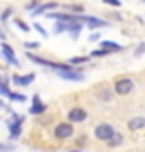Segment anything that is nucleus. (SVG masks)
I'll list each match as a JSON object with an SVG mask.
<instances>
[{
	"label": "nucleus",
	"instance_id": "5701e85b",
	"mask_svg": "<svg viewBox=\"0 0 145 152\" xmlns=\"http://www.w3.org/2000/svg\"><path fill=\"white\" fill-rule=\"evenodd\" d=\"M143 50H145V44H140V48L136 50V55H141V53H143Z\"/></svg>",
	"mask_w": 145,
	"mask_h": 152
},
{
	"label": "nucleus",
	"instance_id": "0eeeda50",
	"mask_svg": "<svg viewBox=\"0 0 145 152\" xmlns=\"http://www.w3.org/2000/svg\"><path fill=\"white\" fill-rule=\"evenodd\" d=\"M40 112H44V104L40 103L39 95H35L33 97V106L29 108V114H40Z\"/></svg>",
	"mask_w": 145,
	"mask_h": 152
},
{
	"label": "nucleus",
	"instance_id": "393cba45",
	"mask_svg": "<svg viewBox=\"0 0 145 152\" xmlns=\"http://www.w3.org/2000/svg\"><path fill=\"white\" fill-rule=\"evenodd\" d=\"M96 40H99V35H92L90 37V42H96Z\"/></svg>",
	"mask_w": 145,
	"mask_h": 152
},
{
	"label": "nucleus",
	"instance_id": "1a4fd4ad",
	"mask_svg": "<svg viewBox=\"0 0 145 152\" xmlns=\"http://www.w3.org/2000/svg\"><path fill=\"white\" fill-rule=\"evenodd\" d=\"M145 126V119L143 117H134V119H130L129 121V128L130 130H140Z\"/></svg>",
	"mask_w": 145,
	"mask_h": 152
},
{
	"label": "nucleus",
	"instance_id": "f8f14e48",
	"mask_svg": "<svg viewBox=\"0 0 145 152\" xmlns=\"http://www.w3.org/2000/svg\"><path fill=\"white\" fill-rule=\"evenodd\" d=\"M81 24L79 22H74V24H68V31H70V33H72V37H77V35H79V31H81Z\"/></svg>",
	"mask_w": 145,
	"mask_h": 152
},
{
	"label": "nucleus",
	"instance_id": "423d86ee",
	"mask_svg": "<svg viewBox=\"0 0 145 152\" xmlns=\"http://www.w3.org/2000/svg\"><path fill=\"white\" fill-rule=\"evenodd\" d=\"M83 20H86V24L88 28H101V26H108L105 20H99V18H92V17H83Z\"/></svg>",
	"mask_w": 145,
	"mask_h": 152
},
{
	"label": "nucleus",
	"instance_id": "f257e3e1",
	"mask_svg": "<svg viewBox=\"0 0 145 152\" xmlns=\"http://www.w3.org/2000/svg\"><path fill=\"white\" fill-rule=\"evenodd\" d=\"M114 128L110 126V125H97L96 126V137L97 139H101V141H110L114 137Z\"/></svg>",
	"mask_w": 145,
	"mask_h": 152
},
{
	"label": "nucleus",
	"instance_id": "4be33fe9",
	"mask_svg": "<svg viewBox=\"0 0 145 152\" xmlns=\"http://www.w3.org/2000/svg\"><path fill=\"white\" fill-rule=\"evenodd\" d=\"M105 4H110V6H118V7H119V0H105Z\"/></svg>",
	"mask_w": 145,
	"mask_h": 152
},
{
	"label": "nucleus",
	"instance_id": "20e7f679",
	"mask_svg": "<svg viewBox=\"0 0 145 152\" xmlns=\"http://www.w3.org/2000/svg\"><path fill=\"white\" fill-rule=\"evenodd\" d=\"M68 119L72 123H81V121L86 119V112L83 108H74V110H70V114H68Z\"/></svg>",
	"mask_w": 145,
	"mask_h": 152
},
{
	"label": "nucleus",
	"instance_id": "39448f33",
	"mask_svg": "<svg viewBox=\"0 0 145 152\" xmlns=\"http://www.w3.org/2000/svg\"><path fill=\"white\" fill-rule=\"evenodd\" d=\"M2 51H4V57H6L7 62H11V64H15V66H18V61L13 57V50H11L7 44H2Z\"/></svg>",
	"mask_w": 145,
	"mask_h": 152
},
{
	"label": "nucleus",
	"instance_id": "9b49d317",
	"mask_svg": "<svg viewBox=\"0 0 145 152\" xmlns=\"http://www.w3.org/2000/svg\"><path fill=\"white\" fill-rule=\"evenodd\" d=\"M59 75H61L63 79H70V81H83V75L81 73H75V72H70V70L68 72H61Z\"/></svg>",
	"mask_w": 145,
	"mask_h": 152
},
{
	"label": "nucleus",
	"instance_id": "4468645a",
	"mask_svg": "<svg viewBox=\"0 0 145 152\" xmlns=\"http://www.w3.org/2000/svg\"><path fill=\"white\" fill-rule=\"evenodd\" d=\"M121 141H123L121 134H114V137L108 141V145H110V147H118V145H121Z\"/></svg>",
	"mask_w": 145,
	"mask_h": 152
},
{
	"label": "nucleus",
	"instance_id": "aec40b11",
	"mask_svg": "<svg viewBox=\"0 0 145 152\" xmlns=\"http://www.w3.org/2000/svg\"><path fill=\"white\" fill-rule=\"evenodd\" d=\"M15 22H17V26H20V29H24V31H28V29H29V28H28L24 22H22V20H18V18L15 20Z\"/></svg>",
	"mask_w": 145,
	"mask_h": 152
},
{
	"label": "nucleus",
	"instance_id": "6ab92c4d",
	"mask_svg": "<svg viewBox=\"0 0 145 152\" xmlns=\"http://www.w3.org/2000/svg\"><path fill=\"white\" fill-rule=\"evenodd\" d=\"M85 61H88V57H75V59H72L70 62H72V64H81V62H85Z\"/></svg>",
	"mask_w": 145,
	"mask_h": 152
},
{
	"label": "nucleus",
	"instance_id": "b1692460",
	"mask_svg": "<svg viewBox=\"0 0 145 152\" xmlns=\"http://www.w3.org/2000/svg\"><path fill=\"white\" fill-rule=\"evenodd\" d=\"M9 13H11V9H6V11H4V15H2V20H6V18L9 17Z\"/></svg>",
	"mask_w": 145,
	"mask_h": 152
},
{
	"label": "nucleus",
	"instance_id": "7ed1b4c3",
	"mask_svg": "<svg viewBox=\"0 0 145 152\" xmlns=\"http://www.w3.org/2000/svg\"><path fill=\"white\" fill-rule=\"evenodd\" d=\"M72 134H74V128L68 123H61V125L55 126V137H59V139H66V137H70Z\"/></svg>",
	"mask_w": 145,
	"mask_h": 152
},
{
	"label": "nucleus",
	"instance_id": "412c9836",
	"mask_svg": "<svg viewBox=\"0 0 145 152\" xmlns=\"http://www.w3.org/2000/svg\"><path fill=\"white\" fill-rule=\"evenodd\" d=\"M35 29H37V31H39V33H40V35H42V37H48V33H46V31H44V29H42V28H40V26H39V24H35Z\"/></svg>",
	"mask_w": 145,
	"mask_h": 152
},
{
	"label": "nucleus",
	"instance_id": "a211bd4d",
	"mask_svg": "<svg viewBox=\"0 0 145 152\" xmlns=\"http://www.w3.org/2000/svg\"><path fill=\"white\" fill-rule=\"evenodd\" d=\"M9 97H11L13 101H26V97H24V95H20V94H11Z\"/></svg>",
	"mask_w": 145,
	"mask_h": 152
},
{
	"label": "nucleus",
	"instance_id": "f3484780",
	"mask_svg": "<svg viewBox=\"0 0 145 152\" xmlns=\"http://www.w3.org/2000/svg\"><path fill=\"white\" fill-rule=\"evenodd\" d=\"M64 29H68V24H64V22H59L57 26H55V31H57V33H63Z\"/></svg>",
	"mask_w": 145,
	"mask_h": 152
},
{
	"label": "nucleus",
	"instance_id": "9d476101",
	"mask_svg": "<svg viewBox=\"0 0 145 152\" xmlns=\"http://www.w3.org/2000/svg\"><path fill=\"white\" fill-rule=\"evenodd\" d=\"M101 50H107V51H121V46L116 44V42H110V40H101Z\"/></svg>",
	"mask_w": 145,
	"mask_h": 152
},
{
	"label": "nucleus",
	"instance_id": "f03ea898",
	"mask_svg": "<svg viewBox=\"0 0 145 152\" xmlns=\"http://www.w3.org/2000/svg\"><path fill=\"white\" fill-rule=\"evenodd\" d=\"M132 81L130 79H119L118 83H116V86H114V90H116V94L118 95H127L130 90H132Z\"/></svg>",
	"mask_w": 145,
	"mask_h": 152
},
{
	"label": "nucleus",
	"instance_id": "dca6fc26",
	"mask_svg": "<svg viewBox=\"0 0 145 152\" xmlns=\"http://www.w3.org/2000/svg\"><path fill=\"white\" fill-rule=\"evenodd\" d=\"M90 55H94V57H105V55H108V51L107 50H96V51H92Z\"/></svg>",
	"mask_w": 145,
	"mask_h": 152
},
{
	"label": "nucleus",
	"instance_id": "ddd939ff",
	"mask_svg": "<svg viewBox=\"0 0 145 152\" xmlns=\"http://www.w3.org/2000/svg\"><path fill=\"white\" fill-rule=\"evenodd\" d=\"M55 7H57V4H55V2H50V4H46V6L37 7V11H33V15H39V13H42V11H46V9H55Z\"/></svg>",
	"mask_w": 145,
	"mask_h": 152
},
{
	"label": "nucleus",
	"instance_id": "6e6552de",
	"mask_svg": "<svg viewBox=\"0 0 145 152\" xmlns=\"http://www.w3.org/2000/svg\"><path fill=\"white\" fill-rule=\"evenodd\" d=\"M31 81H33V73L24 75V77H18V75H15V77H13V83H15V84H18V86H28Z\"/></svg>",
	"mask_w": 145,
	"mask_h": 152
},
{
	"label": "nucleus",
	"instance_id": "2eb2a0df",
	"mask_svg": "<svg viewBox=\"0 0 145 152\" xmlns=\"http://www.w3.org/2000/svg\"><path fill=\"white\" fill-rule=\"evenodd\" d=\"M18 132H20V119L11 123V136H18Z\"/></svg>",
	"mask_w": 145,
	"mask_h": 152
}]
</instances>
